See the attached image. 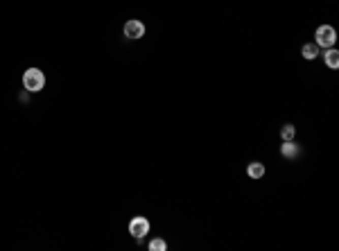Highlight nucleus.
I'll use <instances>...</instances> for the list:
<instances>
[{
  "label": "nucleus",
  "instance_id": "obj_5",
  "mask_svg": "<svg viewBox=\"0 0 339 251\" xmlns=\"http://www.w3.org/2000/svg\"><path fill=\"white\" fill-rule=\"evenodd\" d=\"M298 154H301V147L294 143V140H283V145H281V156L283 159H296Z\"/></svg>",
  "mask_w": 339,
  "mask_h": 251
},
{
  "label": "nucleus",
  "instance_id": "obj_4",
  "mask_svg": "<svg viewBox=\"0 0 339 251\" xmlns=\"http://www.w3.org/2000/svg\"><path fill=\"white\" fill-rule=\"evenodd\" d=\"M125 37L127 39H143L145 37V23L143 21H138V18H131V21H127L125 23Z\"/></svg>",
  "mask_w": 339,
  "mask_h": 251
},
{
  "label": "nucleus",
  "instance_id": "obj_2",
  "mask_svg": "<svg viewBox=\"0 0 339 251\" xmlns=\"http://www.w3.org/2000/svg\"><path fill=\"white\" fill-rule=\"evenodd\" d=\"M335 41H337V32H335V27L332 25H321V27H317V32H315V43L319 48H332L335 46Z\"/></svg>",
  "mask_w": 339,
  "mask_h": 251
},
{
  "label": "nucleus",
  "instance_id": "obj_1",
  "mask_svg": "<svg viewBox=\"0 0 339 251\" xmlns=\"http://www.w3.org/2000/svg\"><path fill=\"white\" fill-rule=\"evenodd\" d=\"M23 86L27 93H39L45 86V75L39 68H27L23 73Z\"/></svg>",
  "mask_w": 339,
  "mask_h": 251
},
{
  "label": "nucleus",
  "instance_id": "obj_3",
  "mask_svg": "<svg viewBox=\"0 0 339 251\" xmlns=\"http://www.w3.org/2000/svg\"><path fill=\"white\" fill-rule=\"evenodd\" d=\"M147 233H149V219L147 217H140V215L131 217V222H129V235H134L136 240H143Z\"/></svg>",
  "mask_w": 339,
  "mask_h": 251
},
{
  "label": "nucleus",
  "instance_id": "obj_9",
  "mask_svg": "<svg viewBox=\"0 0 339 251\" xmlns=\"http://www.w3.org/2000/svg\"><path fill=\"white\" fill-rule=\"evenodd\" d=\"M294 136H296L294 124H283V129H281V138H283V140H294Z\"/></svg>",
  "mask_w": 339,
  "mask_h": 251
},
{
  "label": "nucleus",
  "instance_id": "obj_7",
  "mask_svg": "<svg viewBox=\"0 0 339 251\" xmlns=\"http://www.w3.org/2000/svg\"><path fill=\"white\" fill-rule=\"evenodd\" d=\"M246 174H249L251 179H262L265 177V163H260V161H251V163L246 165Z\"/></svg>",
  "mask_w": 339,
  "mask_h": 251
},
{
  "label": "nucleus",
  "instance_id": "obj_10",
  "mask_svg": "<svg viewBox=\"0 0 339 251\" xmlns=\"http://www.w3.org/2000/svg\"><path fill=\"white\" fill-rule=\"evenodd\" d=\"M165 249H168V242L163 238H154L149 242V251H165Z\"/></svg>",
  "mask_w": 339,
  "mask_h": 251
},
{
  "label": "nucleus",
  "instance_id": "obj_8",
  "mask_svg": "<svg viewBox=\"0 0 339 251\" xmlns=\"http://www.w3.org/2000/svg\"><path fill=\"white\" fill-rule=\"evenodd\" d=\"M319 54H321V52H319L317 43H305V46L301 48V57L305 59V61H312V59H317Z\"/></svg>",
  "mask_w": 339,
  "mask_h": 251
},
{
  "label": "nucleus",
  "instance_id": "obj_6",
  "mask_svg": "<svg viewBox=\"0 0 339 251\" xmlns=\"http://www.w3.org/2000/svg\"><path fill=\"white\" fill-rule=\"evenodd\" d=\"M321 54H323V61H326L328 68H332V70L339 68V52L335 48H326Z\"/></svg>",
  "mask_w": 339,
  "mask_h": 251
}]
</instances>
